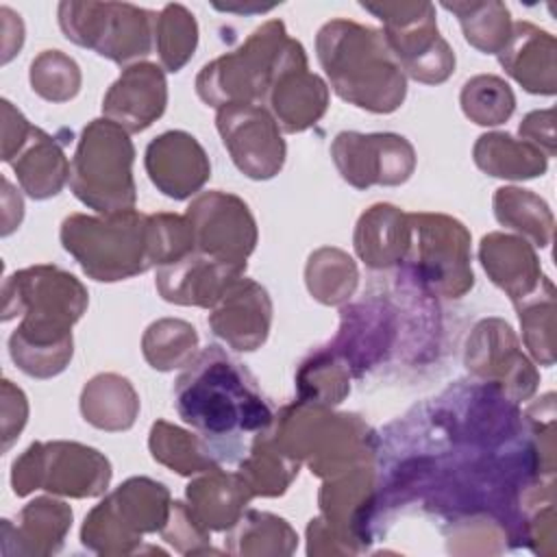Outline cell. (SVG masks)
<instances>
[{"label":"cell","mask_w":557,"mask_h":557,"mask_svg":"<svg viewBox=\"0 0 557 557\" xmlns=\"http://www.w3.org/2000/svg\"><path fill=\"white\" fill-rule=\"evenodd\" d=\"M81 411L102 431H126L139 413V396L128 379L107 372L94 376L81 394Z\"/></svg>","instance_id":"obj_27"},{"label":"cell","mask_w":557,"mask_h":557,"mask_svg":"<svg viewBox=\"0 0 557 557\" xmlns=\"http://www.w3.org/2000/svg\"><path fill=\"white\" fill-rule=\"evenodd\" d=\"M87 307V289L65 270L33 265L11 274L2 287V320L22 315L9 337L15 366L37 379H50L72 359V324Z\"/></svg>","instance_id":"obj_1"},{"label":"cell","mask_w":557,"mask_h":557,"mask_svg":"<svg viewBox=\"0 0 557 557\" xmlns=\"http://www.w3.org/2000/svg\"><path fill=\"white\" fill-rule=\"evenodd\" d=\"M479 259L492 283L513 302L529 296L542 281L535 250L522 237L490 233L481 239Z\"/></svg>","instance_id":"obj_24"},{"label":"cell","mask_w":557,"mask_h":557,"mask_svg":"<svg viewBox=\"0 0 557 557\" xmlns=\"http://www.w3.org/2000/svg\"><path fill=\"white\" fill-rule=\"evenodd\" d=\"M331 154L342 178L357 189L400 185L416 168L413 146L396 133L344 131L335 137Z\"/></svg>","instance_id":"obj_16"},{"label":"cell","mask_w":557,"mask_h":557,"mask_svg":"<svg viewBox=\"0 0 557 557\" xmlns=\"http://www.w3.org/2000/svg\"><path fill=\"white\" fill-rule=\"evenodd\" d=\"M409 213L394 205H374L357 222L355 250L370 268H389L409 248Z\"/></svg>","instance_id":"obj_25"},{"label":"cell","mask_w":557,"mask_h":557,"mask_svg":"<svg viewBox=\"0 0 557 557\" xmlns=\"http://www.w3.org/2000/svg\"><path fill=\"white\" fill-rule=\"evenodd\" d=\"M170 509L172 500L163 483L133 476L89 511L81 542L100 555H128L144 533L165 527Z\"/></svg>","instance_id":"obj_7"},{"label":"cell","mask_w":557,"mask_h":557,"mask_svg":"<svg viewBox=\"0 0 557 557\" xmlns=\"http://www.w3.org/2000/svg\"><path fill=\"white\" fill-rule=\"evenodd\" d=\"M463 113L481 126H496L509 120L516 109V98L511 87L492 74H479L470 78L461 89Z\"/></svg>","instance_id":"obj_39"},{"label":"cell","mask_w":557,"mask_h":557,"mask_svg":"<svg viewBox=\"0 0 557 557\" xmlns=\"http://www.w3.org/2000/svg\"><path fill=\"white\" fill-rule=\"evenodd\" d=\"M196 250L246 270V259L257 244V224L248 205L224 191H205L187 209Z\"/></svg>","instance_id":"obj_13"},{"label":"cell","mask_w":557,"mask_h":557,"mask_svg":"<svg viewBox=\"0 0 557 557\" xmlns=\"http://www.w3.org/2000/svg\"><path fill=\"white\" fill-rule=\"evenodd\" d=\"M72 527V509L54 498H35L20 511L15 529L17 553L50 555L63 546V537Z\"/></svg>","instance_id":"obj_29"},{"label":"cell","mask_w":557,"mask_h":557,"mask_svg":"<svg viewBox=\"0 0 557 557\" xmlns=\"http://www.w3.org/2000/svg\"><path fill=\"white\" fill-rule=\"evenodd\" d=\"M298 468L300 461L281 450L270 433L263 431L255 435V442L237 472L250 487L252 496H278L289 487Z\"/></svg>","instance_id":"obj_30"},{"label":"cell","mask_w":557,"mask_h":557,"mask_svg":"<svg viewBox=\"0 0 557 557\" xmlns=\"http://www.w3.org/2000/svg\"><path fill=\"white\" fill-rule=\"evenodd\" d=\"M30 131L33 126L28 124V120L9 100H2V161H13V157L28 139Z\"/></svg>","instance_id":"obj_45"},{"label":"cell","mask_w":557,"mask_h":557,"mask_svg":"<svg viewBox=\"0 0 557 557\" xmlns=\"http://www.w3.org/2000/svg\"><path fill=\"white\" fill-rule=\"evenodd\" d=\"M165 104L168 83L163 70L154 63H133L104 94L102 113L126 133H139L161 117Z\"/></svg>","instance_id":"obj_20"},{"label":"cell","mask_w":557,"mask_h":557,"mask_svg":"<svg viewBox=\"0 0 557 557\" xmlns=\"http://www.w3.org/2000/svg\"><path fill=\"white\" fill-rule=\"evenodd\" d=\"M305 281L315 300L324 305H342L355 294L359 272L344 250L320 248L307 261Z\"/></svg>","instance_id":"obj_33"},{"label":"cell","mask_w":557,"mask_h":557,"mask_svg":"<svg viewBox=\"0 0 557 557\" xmlns=\"http://www.w3.org/2000/svg\"><path fill=\"white\" fill-rule=\"evenodd\" d=\"M281 450L305 461L322 479L372 466L370 429L348 413H333L326 405L300 400L274 418L268 429Z\"/></svg>","instance_id":"obj_4"},{"label":"cell","mask_w":557,"mask_h":557,"mask_svg":"<svg viewBox=\"0 0 557 557\" xmlns=\"http://www.w3.org/2000/svg\"><path fill=\"white\" fill-rule=\"evenodd\" d=\"M157 13L128 2H61L59 24L65 37L115 63L144 59L154 48Z\"/></svg>","instance_id":"obj_8"},{"label":"cell","mask_w":557,"mask_h":557,"mask_svg":"<svg viewBox=\"0 0 557 557\" xmlns=\"http://www.w3.org/2000/svg\"><path fill=\"white\" fill-rule=\"evenodd\" d=\"M348 370L350 366L342 363L335 352H318L309 361L302 363L298 372L300 396L307 403L318 405H337L348 394Z\"/></svg>","instance_id":"obj_40"},{"label":"cell","mask_w":557,"mask_h":557,"mask_svg":"<svg viewBox=\"0 0 557 557\" xmlns=\"http://www.w3.org/2000/svg\"><path fill=\"white\" fill-rule=\"evenodd\" d=\"M11 165L22 189L35 200L57 196L65 181H70V163L63 154V148L54 141V137L37 126H33L28 139L13 157Z\"/></svg>","instance_id":"obj_26"},{"label":"cell","mask_w":557,"mask_h":557,"mask_svg":"<svg viewBox=\"0 0 557 557\" xmlns=\"http://www.w3.org/2000/svg\"><path fill=\"white\" fill-rule=\"evenodd\" d=\"M144 357L154 370L185 368L198 348V333L185 320L163 318L152 322L141 339Z\"/></svg>","instance_id":"obj_36"},{"label":"cell","mask_w":557,"mask_h":557,"mask_svg":"<svg viewBox=\"0 0 557 557\" xmlns=\"http://www.w3.org/2000/svg\"><path fill=\"white\" fill-rule=\"evenodd\" d=\"M459 17L463 37L485 54H498L511 35L509 11L500 2H444Z\"/></svg>","instance_id":"obj_34"},{"label":"cell","mask_w":557,"mask_h":557,"mask_svg":"<svg viewBox=\"0 0 557 557\" xmlns=\"http://www.w3.org/2000/svg\"><path fill=\"white\" fill-rule=\"evenodd\" d=\"M28 403L20 387H15L9 379L2 381V450H9L13 440L26 424Z\"/></svg>","instance_id":"obj_43"},{"label":"cell","mask_w":557,"mask_h":557,"mask_svg":"<svg viewBox=\"0 0 557 557\" xmlns=\"http://www.w3.org/2000/svg\"><path fill=\"white\" fill-rule=\"evenodd\" d=\"M30 85L44 100L65 102L81 89V70L76 61L61 50H44L30 63Z\"/></svg>","instance_id":"obj_41"},{"label":"cell","mask_w":557,"mask_h":557,"mask_svg":"<svg viewBox=\"0 0 557 557\" xmlns=\"http://www.w3.org/2000/svg\"><path fill=\"white\" fill-rule=\"evenodd\" d=\"M111 479L109 459L76 442H46L28 446L15 461L11 485L17 496L48 490L72 498L100 496Z\"/></svg>","instance_id":"obj_10"},{"label":"cell","mask_w":557,"mask_h":557,"mask_svg":"<svg viewBox=\"0 0 557 557\" xmlns=\"http://www.w3.org/2000/svg\"><path fill=\"white\" fill-rule=\"evenodd\" d=\"M287 39L281 20H268L263 26L233 52L207 63L198 78L196 91L211 107L259 104L265 98L276 57Z\"/></svg>","instance_id":"obj_9"},{"label":"cell","mask_w":557,"mask_h":557,"mask_svg":"<svg viewBox=\"0 0 557 557\" xmlns=\"http://www.w3.org/2000/svg\"><path fill=\"white\" fill-rule=\"evenodd\" d=\"M174 398L178 416L205 437L259 435L274 422L252 374L218 346H209L185 366Z\"/></svg>","instance_id":"obj_2"},{"label":"cell","mask_w":557,"mask_h":557,"mask_svg":"<svg viewBox=\"0 0 557 557\" xmlns=\"http://www.w3.org/2000/svg\"><path fill=\"white\" fill-rule=\"evenodd\" d=\"M498 61L531 94H555V37L531 22L511 26Z\"/></svg>","instance_id":"obj_22"},{"label":"cell","mask_w":557,"mask_h":557,"mask_svg":"<svg viewBox=\"0 0 557 557\" xmlns=\"http://www.w3.org/2000/svg\"><path fill=\"white\" fill-rule=\"evenodd\" d=\"M407 259L420 283L446 298L463 296L472 283L470 233L442 213H409Z\"/></svg>","instance_id":"obj_12"},{"label":"cell","mask_w":557,"mask_h":557,"mask_svg":"<svg viewBox=\"0 0 557 557\" xmlns=\"http://www.w3.org/2000/svg\"><path fill=\"white\" fill-rule=\"evenodd\" d=\"M185 496L187 507L205 529L226 531L244 516L252 492L239 472H224L215 466L194 479L187 485Z\"/></svg>","instance_id":"obj_23"},{"label":"cell","mask_w":557,"mask_h":557,"mask_svg":"<svg viewBox=\"0 0 557 557\" xmlns=\"http://www.w3.org/2000/svg\"><path fill=\"white\" fill-rule=\"evenodd\" d=\"M383 22V37L398 65L411 78L437 85L455 70V54L437 33L435 9L429 2L361 4Z\"/></svg>","instance_id":"obj_11"},{"label":"cell","mask_w":557,"mask_h":557,"mask_svg":"<svg viewBox=\"0 0 557 557\" xmlns=\"http://www.w3.org/2000/svg\"><path fill=\"white\" fill-rule=\"evenodd\" d=\"M263 102L285 133H300L315 124L329 107L326 83L309 72V61L300 41L287 37L265 91Z\"/></svg>","instance_id":"obj_14"},{"label":"cell","mask_w":557,"mask_h":557,"mask_svg":"<svg viewBox=\"0 0 557 557\" xmlns=\"http://www.w3.org/2000/svg\"><path fill=\"white\" fill-rule=\"evenodd\" d=\"M546 154L507 133H485L474 144V163L498 178H533L546 172Z\"/></svg>","instance_id":"obj_28"},{"label":"cell","mask_w":557,"mask_h":557,"mask_svg":"<svg viewBox=\"0 0 557 557\" xmlns=\"http://www.w3.org/2000/svg\"><path fill=\"white\" fill-rule=\"evenodd\" d=\"M148 446L159 463L185 476L207 472L218 466L211 448L200 437L168 424L165 420L152 424Z\"/></svg>","instance_id":"obj_32"},{"label":"cell","mask_w":557,"mask_h":557,"mask_svg":"<svg viewBox=\"0 0 557 557\" xmlns=\"http://www.w3.org/2000/svg\"><path fill=\"white\" fill-rule=\"evenodd\" d=\"M133 159V141L120 124L107 117L91 120L81 133L70 165L74 196L102 215L133 209L137 198Z\"/></svg>","instance_id":"obj_6"},{"label":"cell","mask_w":557,"mask_h":557,"mask_svg":"<svg viewBox=\"0 0 557 557\" xmlns=\"http://www.w3.org/2000/svg\"><path fill=\"white\" fill-rule=\"evenodd\" d=\"M294 529L265 511L244 513L231 533V553L239 555H289L296 548Z\"/></svg>","instance_id":"obj_35"},{"label":"cell","mask_w":557,"mask_h":557,"mask_svg":"<svg viewBox=\"0 0 557 557\" xmlns=\"http://www.w3.org/2000/svg\"><path fill=\"white\" fill-rule=\"evenodd\" d=\"M555 111H533L529 113L520 124V139L529 141L537 150H542L546 157L555 154Z\"/></svg>","instance_id":"obj_44"},{"label":"cell","mask_w":557,"mask_h":557,"mask_svg":"<svg viewBox=\"0 0 557 557\" xmlns=\"http://www.w3.org/2000/svg\"><path fill=\"white\" fill-rule=\"evenodd\" d=\"M518 318L522 324V339L531 355L542 361L544 366L553 363V329H555V287L553 283L542 276L540 285L516 300Z\"/></svg>","instance_id":"obj_37"},{"label":"cell","mask_w":557,"mask_h":557,"mask_svg":"<svg viewBox=\"0 0 557 557\" xmlns=\"http://www.w3.org/2000/svg\"><path fill=\"white\" fill-rule=\"evenodd\" d=\"M466 366L474 374L500 385L511 400H524L535 392L537 372L518 348L509 324L490 318L474 326L466 346Z\"/></svg>","instance_id":"obj_17"},{"label":"cell","mask_w":557,"mask_h":557,"mask_svg":"<svg viewBox=\"0 0 557 557\" xmlns=\"http://www.w3.org/2000/svg\"><path fill=\"white\" fill-rule=\"evenodd\" d=\"M198 24L183 4H165L154 20V48L168 72H178L194 54Z\"/></svg>","instance_id":"obj_38"},{"label":"cell","mask_w":557,"mask_h":557,"mask_svg":"<svg viewBox=\"0 0 557 557\" xmlns=\"http://www.w3.org/2000/svg\"><path fill=\"white\" fill-rule=\"evenodd\" d=\"M242 274V268L194 250L181 261L159 268L157 289L168 302L213 307Z\"/></svg>","instance_id":"obj_21"},{"label":"cell","mask_w":557,"mask_h":557,"mask_svg":"<svg viewBox=\"0 0 557 557\" xmlns=\"http://www.w3.org/2000/svg\"><path fill=\"white\" fill-rule=\"evenodd\" d=\"M61 244L87 276L104 283L150 270V215L135 209L107 215H67Z\"/></svg>","instance_id":"obj_5"},{"label":"cell","mask_w":557,"mask_h":557,"mask_svg":"<svg viewBox=\"0 0 557 557\" xmlns=\"http://www.w3.org/2000/svg\"><path fill=\"white\" fill-rule=\"evenodd\" d=\"M215 124L233 163L248 178L265 181L285 163V141L272 113L261 104H226Z\"/></svg>","instance_id":"obj_15"},{"label":"cell","mask_w":557,"mask_h":557,"mask_svg":"<svg viewBox=\"0 0 557 557\" xmlns=\"http://www.w3.org/2000/svg\"><path fill=\"white\" fill-rule=\"evenodd\" d=\"M494 213L503 226L522 233L540 248H546L553 239V226H555L553 213L548 205L540 196H535L531 189H520V187L496 189Z\"/></svg>","instance_id":"obj_31"},{"label":"cell","mask_w":557,"mask_h":557,"mask_svg":"<svg viewBox=\"0 0 557 557\" xmlns=\"http://www.w3.org/2000/svg\"><path fill=\"white\" fill-rule=\"evenodd\" d=\"M211 309L209 324L231 348L248 352L265 342L272 324V302L252 278L239 276Z\"/></svg>","instance_id":"obj_19"},{"label":"cell","mask_w":557,"mask_h":557,"mask_svg":"<svg viewBox=\"0 0 557 557\" xmlns=\"http://www.w3.org/2000/svg\"><path fill=\"white\" fill-rule=\"evenodd\" d=\"M0 15H2V63H9L11 57L22 48V41H24V26H22V20L20 15H15L11 9L2 7L0 9Z\"/></svg>","instance_id":"obj_46"},{"label":"cell","mask_w":557,"mask_h":557,"mask_svg":"<svg viewBox=\"0 0 557 557\" xmlns=\"http://www.w3.org/2000/svg\"><path fill=\"white\" fill-rule=\"evenodd\" d=\"M163 540L176 546L178 553H202L207 550L202 544L209 542V529H205L191 509L185 503L174 500L170 509V518L161 529Z\"/></svg>","instance_id":"obj_42"},{"label":"cell","mask_w":557,"mask_h":557,"mask_svg":"<svg viewBox=\"0 0 557 557\" xmlns=\"http://www.w3.org/2000/svg\"><path fill=\"white\" fill-rule=\"evenodd\" d=\"M315 50L342 100L374 113H392L403 104L407 78L381 30L331 20L320 28Z\"/></svg>","instance_id":"obj_3"},{"label":"cell","mask_w":557,"mask_h":557,"mask_svg":"<svg viewBox=\"0 0 557 557\" xmlns=\"http://www.w3.org/2000/svg\"><path fill=\"white\" fill-rule=\"evenodd\" d=\"M144 163L152 185L174 200L194 196L211 176L207 152L185 131H168L154 137L146 148Z\"/></svg>","instance_id":"obj_18"}]
</instances>
